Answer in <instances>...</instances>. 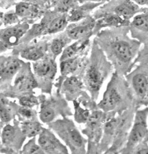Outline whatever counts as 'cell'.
Segmentation results:
<instances>
[{"instance_id":"25","label":"cell","mask_w":148,"mask_h":154,"mask_svg":"<svg viewBox=\"0 0 148 154\" xmlns=\"http://www.w3.org/2000/svg\"><path fill=\"white\" fill-rule=\"evenodd\" d=\"M16 128L10 125H7L3 130L1 138L2 142L6 145L11 144L12 143L16 140V136L18 134Z\"/></svg>"},{"instance_id":"34","label":"cell","mask_w":148,"mask_h":154,"mask_svg":"<svg viewBox=\"0 0 148 154\" xmlns=\"http://www.w3.org/2000/svg\"><path fill=\"white\" fill-rule=\"evenodd\" d=\"M19 112L23 118L27 120H31V119H33L34 115V112L30 109V108L23 106L19 109Z\"/></svg>"},{"instance_id":"14","label":"cell","mask_w":148,"mask_h":154,"mask_svg":"<svg viewBox=\"0 0 148 154\" xmlns=\"http://www.w3.org/2000/svg\"><path fill=\"white\" fill-rule=\"evenodd\" d=\"M105 3L86 2L79 6H76L69 11L67 20L70 22L76 23L85 19L88 14L94 9Z\"/></svg>"},{"instance_id":"13","label":"cell","mask_w":148,"mask_h":154,"mask_svg":"<svg viewBox=\"0 0 148 154\" xmlns=\"http://www.w3.org/2000/svg\"><path fill=\"white\" fill-rule=\"evenodd\" d=\"M36 75L42 79H52L56 72V63L54 60L42 58L33 63Z\"/></svg>"},{"instance_id":"18","label":"cell","mask_w":148,"mask_h":154,"mask_svg":"<svg viewBox=\"0 0 148 154\" xmlns=\"http://www.w3.org/2000/svg\"><path fill=\"white\" fill-rule=\"evenodd\" d=\"M15 12L19 17L33 19L37 17L39 12V8L31 3L20 2L16 6Z\"/></svg>"},{"instance_id":"1","label":"cell","mask_w":148,"mask_h":154,"mask_svg":"<svg viewBox=\"0 0 148 154\" xmlns=\"http://www.w3.org/2000/svg\"><path fill=\"white\" fill-rule=\"evenodd\" d=\"M129 26L107 28L99 34L97 44L113 65L114 72L126 75L134 66L141 43L132 38Z\"/></svg>"},{"instance_id":"32","label":"cell","mask_w":148,"mask_h":154,"mask_svg":"<svg viewBox=\"0 0 148 154\" xmlns=\"http://www.w3.org/2000/svg\"><path fill=\"white\" fill-rule=\"evenodd\" d=\"M19 102L22 106L29 107V108H31V107L38 104V100L37 98L32 95L25 96L20 98Z\"/></svg>"},{"instance_id":"3","label":"cell","mask_w":148,"mask_h":154,"mask_svg":"<svg viewBox=\"0 0 148 154\" xmlns=\"http://www.w3.org/2000/svg\"><path fill=\"white\" fill-rule=\"evenodd\" d=\"M113 69V65L97 44L93 54V61L87 68L84 79L87 87L94 97L98 95L103 82Z\"/></svg>"},{"instance_id":"35","label":"cell","mask_w":148,"mask_h":154,"mask_svg":"<svg viewBox=\"0 0 148 154\" xmlns=\"http://www.w3.org/2000/svg\"><path fill=\"white\" fill-rule=\"evenodd\" d=\"M132 153L148 154V143H141L137 146L133 150Z\"/></svg>"},{"instance_id":"22","label":"cell","mask_w":148,"mask_h":154,"mask_svg":"<svg viewBox=\"0 0 148 154\" xmlns=\"http://www.w3.org/2000/svg\"><path fill=\"white\" fill-rule=\"evenodd\" d=\"M86 42H80V40L73 44L67 46L63 51L60 58V61L76 57L75 55L86 46Z\"/></svg>"},{"instance_id":"7","label":"cell","mask_w":148,"mask_h":154,"mask_svg":"<svg viewBox=\"0 0 148 154\" xmlns=\"http://www.w3.org/2000/svg\"><path fill=\"white\" fill-rule=\"evenodd\" d=\"M146 8H142L132 0H110L103 4L99 9L102 12H112L122 19L131 22L134 17Z\"/></svg>"},{"instance_id":"20","label":"cell","mask_w":148,"mask_h":154,"mask_svg":"<svg viewBox=\"0 0 148 154\" xmlns=\"http://www.w3.org/2000/svg\"><path fill=\"white\" fill-rule=\"evenodd\" d=\"M67 16L61 15L54 18L46 27L44 33L55 34L64 30L68 23Z\"/></svg>"},{"instance_id":"21","label":"cell","mask_w":148,"mask_h":154,"mask_svg":"<svg viewBox=\"0 0 148 154\" xmlns=\"http://www.w3.org/2000/svg\"><path fill=\"white\" fill-rule=\"evenodd\" d=\"M82 84L80 81L74 76L67 78L63 84V90L67 97H72L78 94L81 88Z\"/></svg>"},{"instance_id":"11","label":"cell","mask_w":148,"mask_h":154,"mask_svg":"<svg viewBox=\"0 0 148 154\" xmlns=\"http://www.w3.org/2000/svg\"><path fill=\"white\" fill-rule=\"evenodd\" d=\"M97 21L95 27L99 30L102 28H119L129 26L131 22L127 21L117 15L108 12H97Z\"/></svg>"},{"instance_id":"17","label":"cell","mask_w":148,"mask_h":154,"mask_svg":"<svg viewBox=\"0 0 148 154\" xmlns=\"http://www.w3.org/2000/svg\"><path fill=\"white\" fill-rule=\"evenodd\" d=\"M58 114V108H56V103L52 101H44L41 106L39 112V117L43 123L52 122L56 117Z\"/></svg>"},{"instance_id":"31","label":"cell","mask_w":148,"mask_h":154,"mask_svg":"<svg viewBox=\"0 0 148 154\" xmlns=\"http://www.w3.org/2000/svg\"><path fill=\"white\" fill-rule=\"evenodd\" d=\"M144 63H148V44L143 45L135 60L134 65Z\"/></svg>"},{"instance_id":"36","label":"cell","mask_w":148,"mask_h":154,"mask_svg":"<svg viewBox=\"0 0 148 154\" xmlns=\"http://www.w3.org/2000/svg\"><path fill=\"white\" fill-rule=\"evenodd\" d=\"M132 1L142 8H148V0H132Z\"/></svg>"},{"instance_id":"5","label":"cell","mask_w":148,"mask_h":154,"mask_svg":"<svg viewBox=\"0 0 148 154\" xmlns=\"http://www.w3.org/2000/svg\"><path fill=\"white\" fill-rule=\"evenodd\" d=\"M148 106L138 109L135 113L127 143L120 152L132 153L139 144L148 143Z\"/></svg>"},{"instance_id":"10","label":"cell","mask_w":148,"mask_h":154,"mask_svg":"<svg viewBox=\"0 0 148 154\" xmlns=\"http://www.w3.org/2000/svg\"><path fill=\"white\" fill-rule=\"evenodd\" d=\"M39 145L45 153H67V148L59 141L50 131L42 128L39 133Z\"/></svg>"},{"instance_id":"29","label":"cell","mask_w":148,"mask_h":154,"mask_svg":"<svg viewBox=\"0 0 148 154\" xmlns=\"http://www.w3.org/2000/svg\"><path fill=\"white\" fill-rule=\"evenodd\" d=\"M1 120L3 122H9L12 118V109L11 107L6 104L3 100L1 99Z\"/></svg>"},{"instance_id":"16","label":"cell","mask_w":148,"mask_h":154,"mask_svg":"<svg viewBox=\"0 0 148 154\" xmlns=\"http://www.w3.org/2000/svg\"><path fill=\"white\" fill-rule=\"evenodd\" d=\"M19 74L14 84L15 88L17 90L22 92L29 91L37 87V82L29 69Z\"/></svg>"},{"instance_id":"12","label":"cell","mask_w":148,"mask_h":154,"mask_svg":"<svg viewBox=\"0 0 148 154\" xmlns=\"http://www.w3.org/2000/svg\"><path fill=\"white\" fill-rule=\"evenodd\" d=\"M95 25V20L89 18L81 23L70 26L67 30V35L70 39L79 41L91 33Z\"/></svg>"},{"instance_id":"26","label":"cell","mask_w":148,"mask_h":154,"mask_svg":"<svg viewBox=\"0 0 148 154\" xmlns=\"http://www.w3.org/2000/svg\"><path fill=\"white\" fill-rule=\"evenodd\" d=\"M68 39H70L69 38ZM67 38H57L54 39L50 45V49L53 55L55 56H58L63 53L64 50V48L66 44L68 43Z\"/></svg>"},{"instance_id":"28","label":"cell","mask_w":148,"mask_h":154,"mask_svg":"<svg viewBox=\"0 0 148 154\" xmlns=\"http://www.w3.org/2000/svg\"><path fill=\"white\" fill-rule=\"evenodd\" d=\"M23 153H43L44 152L39 145L35 143V138L33 137L31 141H29L23 147L22 151Z\"/></svg>"},{"instance_id":"23","label":"cell","mask_w":148,"mask_h":154,"mask_svg":"<svg viewBox=\"0 0 148 154\" xmlns=\"http://www.w3.org/2000/svg\"><path fill=\"white\" fill-rule=\"evenodd\" d=\"M42 127L37 122L28 121L24 122L22 125V131L23 134L28 137L36 136L41 132Z\"/></svg>"},{"instance_id":"33","label":"cell","mask_w":148,"mask_h":154,"mask_svg":"<svg viewBox=\"0 0 148 154\" xmlns=\"http://www.w3.org/2000/svg\"><path fill=\"white\" fill-rule=\"evenodd\" d=\"M19 17L16 12H10L6 14L3 18V20L5 25H11L19 21Z\"/></svg>"},{"instance_id":"27","label":"cell","mask_w":148,"mask_h":154,"mask_svg":"<svg viewBox=\"0 0 148 154\" xmlns=\"http://www.w3.org/2000/svg\"><path fill=\"white\" fill-rule=\"evenodd\" d=\"M90 114L86 109H83L78 103H75V119L78 123H84L88 120Z\"/></svg>"},{"instance_id":"9","label":"cell","mask_w":148,"mask_h":154,"mask_svg":"<svg viewBox=\"0 0 148 154\" xmlns=\"http://www.w3.org/2000/svg\"><path fill=\"white\" fill-rule=\"evenodd\" d=\"M29 25L27 23L17 24L9 26L1 30V49L3 51L9 48L18 44L20 39L25 35Z\"/></svg>"},{"instance_id":"30","label":"cell","mask_w":148,"mask_h":154,"mask_svg":"<svg viewBox=\"0 0 148 154\" xmlns=\"http://www.w3.org/2000/svg\"><path fill=\"white\" fill-rule=\"evenodd\" d=\"M76 2H77V0H61L57 6L58 11L61 13L69 12L76 6L74 5Z\"/></svg>"},{"instance_id":"15","label":"cell","mask_w":148,"mask_h":154,"mask_svg":"<svg viewBox=\"0 0 148 154\" xmlns=\"http://www.w3.org/2000/svg\"><path fill=\"white\" fill-rule=\"evenodd\" d=\"M21 61L16 58L8 57L2 59L1 62V79L2 81L10 80L22 68Z\"/></svg>"},{"instance_id":"2","label":"cell","mask_w":148,"mask_h":154,"mask_svg":"<svg viewBox=\"0 0 148 154\" xmlns=\"http://www.w3.org/2000/svg\"><path fill=\"white\" fill-rule=\"evenodd\" d=\"M98 107L106 113L116 114L136 107L125 76L113 74Z\"/></svg>"},{"instance_id":"6","label":"cell","mask_w":148,"mask_h":154,"mask_svg":"<svg viewBox=\"0 0 148 154\" xmlns=\"http://www.w3.org/2000/svg\"><path fill=\"white\" fill-rule=\"evenodd\" d=\"M53 129L75 153L84 152V140L73 122L69 120H59L52 125Z\"/></svg>"},{"instance_id":"8","label":"cell","mask_w":148,"mask_h":154,"mask_svg":"<svg viewBox=\"0 0 148 154\" xmlns=\"http://www.w3.org/2000/svg\"><path fill=\"white\" fill-rule=\"evenodd\" d=\"M132 38L139 41L143 45L148 44V8L137 14L129 25Z\"/></svg>"},{"instance_id":"24","label":"cell","mask_w":148,"mask_h":154,"mask_svg":"<svg viewBox=\"0 0 148 154\" xmlns=\"http://www.w3.org/2000/svg\"><path fill=\"white\" fill-rule=\"evenodd\" d=\"M60 68L62 75H66L73 72L78 67L79 58L75 57L62 61H60Z\"/></svg>"},{"instance_id":"19","label":"cell","mask_w":148,"mask_h":154,"mask_svg":"<svg viewBox=\"0 0 148 154\" xmlns=\"http://www.w3.org/2000/svg\"><path fill=\"white\" fill-rule=\"evenodd\" d=\"M45 52L46 48L43 45L37 44L23 49L21 52L20 55L26 60L36 61L43 58Z\"/></svg>"},{"instance_id":"37","label":"cell","mask_w":148,"mask_h":154,"mask_svg":"<svg viewBox=\"0 0 148 154\" xmlns=\"http://www.w3.org/2000/svg\"><path fill=\"white\" fill-rule=\"evenodd\" d=\"M110 0H77L80 4L86 3V2H93V3H105Z\"/></svg>"},{"instance_id":"4","label":"cell","mask_w":148,"mask_h":154,"mask_svg":"<svg viewBox=\"0 0 148 154\" xmlns=\"http://www.w3.org/2000/svg\"><path fill=\"white\" fill-rule=\"evenodd\" d=\"M125 78L137 108L148 106V63L138 64Z\"/></svg>"}]
</instances>
